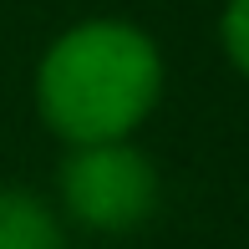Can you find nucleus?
<instances>
[{"label": "nucleus", "mask_w": 249, "mask_h": 249, "mask_svg": "<svg viewBox=\"0 0 249 249\" xmlns=\"http://www.w3.org/2000/svg\"><path fill=\"white\" fill-rule=\"evenodd\" d=\"M158 87H163L158 46L122 20H87L66 31L46 51L36 76L46 122L76 148L122 142L153 112Z\"/></svg>", "instance_id": "nucleus-1"}, {"label": "nucleus", "mask_w": 249, "mask_h": 249, "mask_svg": "<svg viewBox=\"0 0 249 249\" xmlns=\"http://www.w3.org/2000/svg\"><path fill=\"white\" fill-rule=\"evenodd\" d=\"M61 198L92 229H132L158 203V173L127 142H92L66 158Z\"/></svg>", "instance_id": "nucleus-2"}, {"label": "nucleus", "mask_w": 249, "mask_h": 249, "mask_svg": "<svg viewBox=\"0 0 249 249\" xmlns=\"http://www.w3.org/2000/svg\"><path fill=\"white\" fill-rule=\"evenodd\" d=\"M0 249H66L56 213L26 188H0Z\"/></svg>", "instance_id": "nucleus-3"}, {"label": "nucleus", "mask_w": 249, "mask_h": 249, "mask_svg": "<svg viewBox=\"0 0 249 249\" xmlns=\"http://www.w3.org/2000/svg\"><path fill=\"white\" fill-rule=\"evenodd\" d=\"M224 46H229L234 66L249 76V0H229V10H224Z\"/></svg>", "instance_id": "nucleus-4"}]
</instances>
